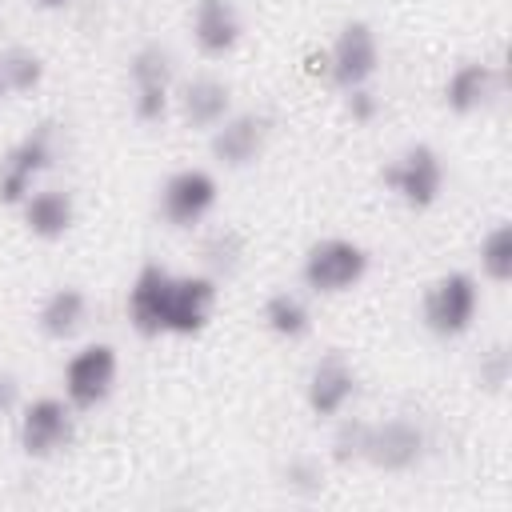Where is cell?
<instances>
[{
  "mask_svg": "<svg viewBox=\"0 0 512 512\" xmlns=\"http://www.w3.org/2000/svg\"><path fill=\"white\" fill-rule=\"evenodd\" d=\"M364 444H368V420H360V416H344V420L336 424L332 440H328V456H332L336 464L352 468V464L364 460Z\"/></svg>",
  "mask_w": 512,
  "mask_h": 512,
  "instance_id": "cb8c5ba5",
  "label": "cell"
},
{
  "mask_svg": "<svg viewBox=\"0 0 512 512\" xmlns=\"http://www.w3.org/2000/svg\"><path fill=\"white\" fill-rule=\"evenodd\" d=\"M116 376H120V356L112 344L96 340V344H84L80 352L68 356L64 364V400L80 412L88 408H100L112 388H116Z\"/></svg>",
  "mask_w": 512,
  "mask_h": 512,
  "instance_id": "5b68a950",
  "label": "cell"
},
{
  "mask_svg": "<svg viewBox=\"0 0 512 512\" xmlns=\"http://www.w3.org/2000/svg\"><path fill=\"white\" fill-rule=\"evenodd\" d=\"M16 404H20V384L12 372H0V416L16 412Z\"/></svg>",
  "mask_w": 512,
  "mask_h": 512,
  "instance_id": "83f0119b",
  "label": "cell"
},
{
  "mask_svg": "<svg viewBox=\"0 0 512 512\" xmlns=\"http://www.w3.org/2000/svg\"><path fill=\"white\" fill-rule=\"evenodd\" d=\"M500 84H504L500 68H492L484 60H464L444 80V108L452 116H476L500 96Z\"/></svg>",
  "mask_w": 512,
  "mask_h": 512,
  "instance_id": "9a60e30c",
  "label": "cell"
},
{
  "mask_svg": "<svg viewBox=\"0 0 512 512\" xmlns=\"http://www.w3.org/2000/svg\"><path fill=\"white\" fill-rule=\"evenodd\" d=\"M0 80L8 92H32L44 80V60L32 48H4L0 52Z\"/></svg>",
  "mask_w": 512,
  "mask_h": 512,
  "instance_id": "7402d4cb",
  "label": "cell"
},
{
  "mask_svg": "<svg viewBox=\"0 0 512 512\" xmlns=\"http://www.w3.org/2000/svg\"><path fill=\"white\" fill-rule=\"evenodd\" d=\"M216 200H220V184H216L212 172H204V168H180V172H172L164 180L156 208H160L164 224H172V228H196L216 208Z\"/></svg>",
  "mask_w": 512,
  "mask_h": 512,
  "instance_id": "9c48e42d",
  "label": "cell"
},
{
  "mask_svg": "<svg viewBox=\"0 0 512 512\" xmlns=\"http://www.w3.org/2000/svg\"><path fill=\"white\" fill-rule=\"evenodd\" d=\"M4 96H8V88H4V80H0V104H4Z\"/></svg>",
  "mask_w": 512,
  "mask_h": 512,
  "instance_id": "f546056e",
  "label": "cell"
},
{
  "mask_svg": "<svg viewBox=\"0 0 512 512\" xmlns=\"http://www.w3.org/2000/svg\"><path fill=\"white\" fill-rule=\"evenodd\" d=\"M240 12L232 0H196L192 4V44L204 56H228L240 44Z\"/></svg>",
  "mask_w": 512,
  "mask_h": 512,
  "instance_id": "2e32d148",
  "label": "cell"
},
{
  "mask_svg": "<svg viewBox=\"0 0 512 512\" xmlns=\"http://www.w3.org/2000/svg\"><path fill=\"white\" fill-rule=\"evenodd\" d=\"M304 396H308L312 416H320V420L340 416L356 400V368L348 364V356L344 352H324L308 372Z\"/></svg>",
  "mask_w": 512,
  "mask_h": 512,
  "instance_id": "4fadbf2b",
  "label": "cell"
},
{
  "mask_svg": "<svg viewBox=\"0 0 512 512\" xmlns=\"http://www.w3.org/2000/svg\"><path fill=\"white\" fill-rule=\"evenodd\" d=\"M20 452L32 460H48L72 440V404L60 396H40L20 412Z\"/></svg>",
  "mask_w": 512,
  "mask_h": 512,
  "instance_id": "8fae6325",
  "label": "cell"
},
{
  "mask_svg": "<svg viewBox=\"0 0 512 512\" xmlns=\"http://www.w3.org/2000/svg\"><path fill=\"white\" fill-rule=\"evenodd\" d=\"M84 320H88V296L80 292V288H72V284H64V288H52L48 296H44V304H40V312H36V328L48 336V340H72L80 328H84Z\"/></svg>",
  "mask_w": 512,
  "mask_h": 512,
  "instance_id": "d6986e66",
  "label": "cell"
},
{
  "mask_svg": "<svg viewBox=\"0 0 512 512\" xmlns=\"http://www.w3.org/2000/svg\"><path fill=\"white\" fill-rule=\"evenodd\" d=\"M56 160V120H36L4 156H0V204H24L32 192V180L48 172Z\"/></svg>",
  "mask_w": 512,
  "mask_h": 512,
  "instance_id": "7a4b0ae2",
  "label": "cell"
},
{
  "mask_svg": "<svg viewBox=\"0 0 512 512\" xmlns=\"http://www.w3.org/2000/svg\"><path fill=\"white\" fill-rule=\"evenodd\" d=\"M364 276H368V252L356 240H344V236L316 240L304 252V264H300V280L316 296H340V292L356 288Z\"/></svg>",
  "mask_w": 512,
  "mask_h": 512,
  "instance_id": "277c9868",
  "label": "cell"
},
{
  "mask_svg": "<svg viewBox=\"0 0 512 512\" xmlns=\"http://www.w3.org/2000/svg\"><path fill=\"white\" fill-rule=\"evenodd\" d=\"M480 312V284L468 272H444L424 288L420 320L440 340H460Z\"/></svg>",
  "mask_w": 512,
  "mask_h": 512,
  "instance_id": "6da1fadb",
  "label": "cell"
},
{
  "mask_svg": "<svg viewBox=\"0 0 512 512\" xmlns=\"http://www.w3.org/2000/svg\"><path fill=\"white\" fill-rule=\"evenodd\" d=\"M264 324L280 340H304L312 332V312L296 292H272L264 300Z\"/></svg>",
  "mask_w": 512,
  "mask_h": 512,
  "instance_id": "ffe728a7",
  "label": "cell"
},
{
  "mask_svg": "<svg viewBox=\"0 0 512 512\" xmlns=\"http://www.w3.org/2000/svg\"><path fill=\"white\" fill-rule=\"evenodd\" d=\"M428 436L416 420L408 416H388V420H368V444H364V464L376 472H408L424 460Z\"/></svg>",
  "mask_w": 512,
  "mask_h": 512,
  "instance_id": "ba28073f",
  "label": "cell"
},
{
  "mask_svg": "<svg viewBox=\"0 0 512 512\" xmlns=\"http://www.w3.org/2000/svg\"><path fill=\"white\" fill-rule=\"evenodd\" d=\"M380 180L400 204L424 212L444 192V160H440V152L432 144H408L396 160H388L380 168Z\"/></svg>",
  "mask_w": 512,
  "mask_h": 512,
  "instance_id": "3957f363",
  "label": "cell"
},
{
  "mask_svg": "<svg viewBox=\"0 0 512 512\" xmlns=\"http://www.w3.org/2000/svg\"><path fill=\"white\" fill-rule=\"evenodd\" d=\"M220 300L216 276H176L168 284V308H164V336H196L208 328Z\"/></svg>",
  "mask_w": 512,
  "mask_h": 512,
  "instance_id": "30bf717a",
  "label": "cell"
},
{
  "mask_svg": "<svg viewBox=\"0 0 512 512\" xmlns=\"http://www.w3.org/2000/svg\"><path fill=\"white\" fill-rule=\"evenodd\" d=\"M280 476H284V488L300 500H312V496L324 492V468H320L316 456H292Z\"/></svg>",
  "mask_w": 512,
  "mask_h": 512,
  "instance_id": "484cf974",
  "label": "cell"
},
{
  "mask_svg": "<svg viewBox=\"0 0 512 512\" xmlns=\"http://www.w3.org/2000/svg\"><path fill=\"white\" fill-rule=\"evenodd\" d=\"M168 284H172V272L164 264H144L128 288V300H124V312H128V324L140 332V336H164V308H168Z\"/></svg>",
  "mask_w": 512,
  "mask_h": 512,
  "instance_id": "5bb4252c",
  "label": "cell"
},
{
  "mask_svg": "<svg viewBox=\"0 0 512 512\" xmlns=\"http://www.w3.org/2000/svg\"><path fill=\"white\" fill-rule=\"evenodd\" d=\"M32 4H36V8H64L68 0H32Z\"/></svg>",
  "mask_w": 512,
  "mask_h": 512,
  "instance_id": "f1b7e54d",
  "label": "cell"
},
{
  "mask_svg": "<svg viewBox=\"0 0 512 512\" xmlns=\"http://www.w3.org/2000/svg\"><path fill=\"white\" fill-rule=\"evenodd\" d=\"M268 132H272V120L264 112H228L216 128H212V140H208V152L216 164L224 168H248L264 144H268Z\"/></svg>",
  "mask_w": 512,
  "mask_h": 512,
  "instance_id": "7c38bea8",
  "label": "cell"
},
{
  "mask_svg": "<svg viewBox=\"0 0 512 512\" xmlns=\"http://www.w3.org/2000/svg\"><path fill=\"white\" fill-rule=\"evenodd\" d=\"M200 256H204V264H208V272H212V276H232V272L240 268L244 240H240V232H236V228H216V232L204 240Z\"/></svg>",
  "mask_w": 512,
  "mask_h": 512,
  "instance_id": "603a6c76",
  "label": "cell"
},
{
  "mask_svg": "<svg viewBox=\"0 0 512 512\" xmlns=\"http://www.w3.org/2000/svg\"><path fill=\"white\" fill-rule=\"evenodd\" d=\"M24 228L36 240H60L76 224V204L64 188H40L24 196Z\"/></svg>",
  "mask_w": 512,
  "mask_h": 512,
  "instance_id": "ac0fdd59",
  "label": "cell"
},
{
  "mask_svg": "<svg viewBox=\"0 0 512 512\" xmlns=\"http://www.w3.org/2000/svg\"><path fill=\"white\" fill-rule=\"evenodd\" d=\"M480 276L492 284L512 280V224H492L480 240Z\"/></svg>",
  "mask_w": 512,
  "mask_h": 512,
  "instance_id": "44dd1931",
  "label": "cell"
},
{
  "mask_svg": "<svg viewBox=\"0 0 512 512\" xmlns=\"http://www.w3.org/2000/svg\"><path fill=\"white\" fill-rule=\"evenodd\" d=\"M232 112V88L220 76H192L180 92V116L188 128H216Z\"/></svg>",
  "mask_w": 512,
  "mask_h": 512,
  "instance_id": "e0dca14e",
  "label": "cell"
},
{
  "mask_svg": "<svg viewBox=\"0 0 512 512\" xmlns=\"http://www.w3.org/2000/svg\"><path fill=\"white\" fill-rule=\"evenodd\" d=\"M476 380H480V388L492 392V396L504 392V388L512 384V348H508L504 340H496V344H488V348L480 352Z\"/></svg>",
  "mask_w": 512,
  "mask_h": 512,
  "instance_id": "d4e9b609",
  "label": "cell"
},
{
  "mask_svg": "<svg viewBox=\"0 0 512 512\" xmlns=\"http://www.w3.org/2000/svg\"><path fill=\"white\" fill-rule=\"evenodd\" d=\"M324 60H328L324 72H328V80H332L340 92L372 84V76L380 72V40H376L372 24H368V20H348V24L336 32V40H332V48L324 52Z\"/></svg>",
  "mask_w": 512,
  "mask_h": 512,
  "instance_id": "8992f818",
  "label": "cell"
},
{
  "mask_svg": "<svg viewBox=\"0 0 512 512\" xmlns=\"http://www.w3.org/2000/svg\"><path fill=\"white\" fill-rule=\"evenodd\" d=\"M132 112L140 124H160L172 100V56L160 44H140L128 60Z\"/></svg>",
  "mask_w": 512,
  "mask_h": 512,
  "instance_id": "52a82bcc",
  "label": "cell"
},
{
  "mask_svg": "<svg viewBox=\"0 0 512 512\" xmlns=\"http://www.w3.org/2000/svg\"><path fill=\"white\" fill-rule=\"evenodd\" d=\"M344 112L352 116V124H372L376 112H380V100H376V92L368 84L364 88H348L344 92Z\"/></svg>",
  "mask_w": 512,
  "mask_h": 512,
  "instance_id": "4316f807",
  "label": "cell"
}]
</instances>
